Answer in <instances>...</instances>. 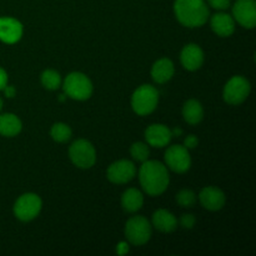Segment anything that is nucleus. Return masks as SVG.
Returning <instances> with one entry per match:
<instances>
[{
  "instance_id": "1",
  "label": "nucleus",
  "mask_w": 256,
  "mask_h": 256,
  "mask_svg": "<svg viewBox=\"0 0 256 256\" xmlns=\"http://www.w3.org/2000/svg\"><path fill=\"white\" fill-rule=\"evenodd\" d=\"M139 182L148 195L159 196L169 186V172L158 160H145L139 170Z\"/></svg>"
},
{
  "instance_id": "2",
  "label": "nucleus",
  "mask_w": 256,
  "mask_h": 256,
  "mask_svg": "<svg viewBox=\"0 0 256 256\" xmlns=\"http://www.w3.org/2000/svg\"><path fill=\"white\" fill-rule=\"evenodd\" d=\"M174 12L178 22L186 28H200L209 19L205 0H175Z\"/></svg>"
},
{
  "instance_id": "3",
  "label": "nucleus",
  "mask_w": 256,
  "mask_h": 256,
  "mask_svg": "<svg viewBox=\"0 0 256 256\" xmlns=\"http://www.w3.org/2000/svg\"><path fill=\"white\" fill-rule=\"evenodd\" d=\"M158 104H159V92L152 85L144 84L132 92V108L140 116L152 114L156 109Z\"/></svg>"
},
{
  "instance_id": "4",
  "label": "nucleus",
  "mask_w": 256,
  "mask_h": 256,
  "mask_svg": "<svg viewBox=\"0 0 256 256\" xmlns=\"http://www.w3.org/2000/svg\"><path fill=\"white\" fill-rule=\"evenodd\" d=\"M62 89L66 96L74 100L84 102L92 95V82L85 74L79 72H70L62 82Z\"/></svg>"
},
{
  "instance_id": "5",
  "label": "nucleus",
  "mask_w": 256,
  "mask_h": 256,
  "mask_svg": "<svg viewBox=\"0 0 256 256\" xmlns=\"http://www.w3.org/2000/svg\"><path fill=\"white\" fill-rule=\"evenodd\" d=\"M124 232L125 238L130 244L135 246H142L146 244L152 238V226L146 218L136 215L128 220Z\"/></svg>"
},
{
  "instance_id": "6",
  "label": "nucleus",
  "mask_w": 256,
  "mask_h": 256,
  "mask_svg": "<svg viewBox=\"0 0 256 256\" xmlns=\"http://www.w3.org/2000/svg\"><path fill=\"white\" fill-rule=\"evenodd\" d=\"M69 158L79 169H90L96 162V152L90 142L85 139L75 140L69 148Z\"/></svg>"
},
{
  "instance_id": "7",
  "label": "nucleus",
  "mask_w": 256,
  "mask_h": 256,
  "mask_svg": "<svg viewBox=\"0 0 256 256\" xmlns=\"http://www.w3.org/2000/svg\"><path fill=\"white\" fill-rule=\"evenodd\" d=\"M42 208V202L39 195L34 194V192H26L15 202L12 212H14L16 219H19L20 222H28L34 220L40 214Z\"/></svg>"
},
{
  "instance_id": "8",
  "label": "nucleus",
  "mask_w": 256,
  "mask_h": 256,
  "mask_svg": "<svg viewBox=\"0 0 256 256\" xmlns=\"http://www.w3.org/2000/svg\"><path fill=\"white\" fill-rule=\"evenodd\" d=\"M250 90H252V86H250L249 80L242 75H236L225 84L224 90H222V98L226 104L240 105L248 99Z\"/></svg>"
},
{
  "instance_id": "9",
  "label": "nucleus",
  "mask_w": 256,
  "mask_h": 256,
  "mask_svg": "<svg viewBox=\"0 0 256 256\" xmlns=\"http://www.w3.org/2000/svg\"><path fill=\"white\" fill-rule=\"evenodd\" d=\"M165 162L170 170L176 174H184L192 166V156L189 149L184 145H172L165 152Z\"/></svg>"
},
{
  "instance_id": "10",
  "label": "nucleus",
  "mask_w": 256,
  "mask_h": 256,
  "mask_svg": "<svg viewBox=\"0 0 256 256\" xmlns=\"http://www.w3.org/2000/svg\"><path fill=\"white\" fill-rule=\"evenodd\" d=\"M136 174L135 164L130 160H118L112 162L106 170V178L112 184H126L132 182Z\"/></svg>"
},
{
  "instance_id": "11",
  "label": "nucleus",
  "mask_w": 256,
  "mask_h": 256,
  "mask_svg": "<svg viewBox=\"0 0 256 256\" xmlns=\"http://www.w3.org/2000/svg\"><path fill=\"white\" fill-rule=\"evenodd\" d=\"M232 18L245 29H254L256 26L255 0H236L232 6Z\"/></svg>"
},
{
  "instance_id": "12",
  "label": "nucleus",
  "mask_w": 256,
  "mask_h": 256,
  "mask_svg": "<svg viewBox=\"0 0 256 256\" xmlns=\"http://www.w3.org/2000/svg\"><path fill=\"white\" fill-rule=\"evenodd\" d=\"M200 204L209 212H219L226 202L224 192L216 186H206L199 194Z\"/></svg>"
},
{
  "instance_id": "13",
  "label": "nucleus",
  "mask_w": 256,
  "mask_h": 256,
  "mask_svg": "<svg viewBox=\"0 0 256 256\" xmlns=\"http://www.w3.org/2000/svg\"><path fill=\"white\" fill-rule=\"evenodd\" d=\"M180 62L184 69L196 72L204 64V52L198 44H188L180 52Z\"/></svg>"
},
{
  "instance_id": "14",
  "label": "nucleus",
  "mask_w": 256,
  "mask_h": 256,
  "mask_svg": "<svg viewBox=\"0 0 256 256\" xmlns=\"http://www.w3.org/2000/svg\"><path fill=\"white\" fill-rule=\"evenodd\" d=\"M22 36V25L14 18H0V42L15 44Z\"/></svg>"
},
{
  "instance_id": "15",
  "label": "nucleus",
  "mask_w": 256,
  "mask_h": 256,
  "mask_svg": "<svg viewBox=\"0 0 256 256\" xmlns=\"http://www.w3.org/2000/svg\"><path fill=\"white\" fill-rule=\"evenodd\" d=\"M146 144L154 148H164L172 142V130L164 124H152L145 130Z\"/></svg>"
},
{
  "instance_id": "16",
  "label": "nucleus",
  "mask_w": 256,
  "mask_h": 256,
  "mask_svg": "<svg viewBox=\"0 0 256 256\" xmlns=\"http://www.w3.org/2000/svg\"><path fill=\"white\" fill-rule=\"evenodd\" d=\"M212 29L218 36L228 38L232 36L235 32V20L232 15L226 12H218L212 15L210 20Z\"/></svg>"
},
{
  "instance_id": "17",
  "label": "nucleus",
  "mask_w": 256,
  "mask_h": 256,
  "mask_svg": "<svg viewBox=\"0 0 256 256\" xmlns=\"http://www.w3.org/2000/svg\"><path fill=\"white\" fill-rule=\"evenodd\" d=\"M178 219L174 214L165 209H159L152 214V226L159 232L169 234L176 230Z\"/></svg>"
},
{
  "instance_id": "18",
  "label": "nucleus",
  "mask_w": 256,
  "mask_h": 256,
  "mask_svg": "<svg viewBox=\"0 0 256 256\" xmlns=\"http://www.w3.org/2000/svg\"><path fill=\"white\" fill-rule=\"evenodd\" d=\"M174 62L168 58H162L154 62L152 68V78L158 84H165L174 76Z\"/></svg>"
},
{
  "instance_id": "19",
  "label": "nucleus",
  "mask_w": 256,
  "mask_h": 256,
  "mask_svg": "<svg viewBox=\"0 0 256 256\" xmlns=\"http://www.w3.org/2000/svg\"><path fill=\"white\" fill-rule=\"evenodd\" d=\"M144 205V195L140 190L135 189V188H130V189L125 190L122 192V206L124 212L134 214V212H139Z\"/></svg>"
},
{
  "instance_id": "20",
  "label": "nucleus",
  "mask_w": 256,
  "mask_h": 256,
  "mask_svg": "<svg viewBox=\"0 0 256 256\" xmlns=\"http://www.w3.org/2000/svg\"><path fill=\"white\" fill-rule=\"evenodd\" d=\"M22 129V120L15 114H6L0 115V135L6 138L16 136L20 134Z\"/></svg>"
},
{
  "instance_id": "21",
  "label": "nucleus",
  "mask_w": 256,
  "mask_h": 256,
  "mask_svg": "<svg viewBox=\"0 0 256 256\" xmlns=\"http://www.w3.org/2000/svg\"><path fill=\"white\" fill-rule=\"evenodd\" d=\"M182 116L190 125H198L204 119V108L196 99H189L182 106Z\"/></svg>"
},
{
  "instance_id": "22",
  "label": "nucleus",
  "mask_w": 256,
  "mask_h": 256,
  "mask_svg": "<svg viewBox=\"0 0 256 256\" xmlns=\"http://www.w3.org/2000/svg\"><path fill=\"white\" fill-rule=\"evenodd\" d=\"M40 82L46 90H58L62 86V76L56 70H44L40 75Z\"/></svg>"
},
{
  "instance_id": "23",
  "label": "nucleus",
  "mask_w": 256,
  "mask_h": 256,
  "mask_svg": "<svg viewBox=\"0 0 256 256\" xmlns=\"http://www.w3.org/2000/svg\"><path fill=\"white\" fill-rule=\"evenodd\" d=\"M72 128L65 122H56L50 129V136L56 142H66L72 138Z\"/></svg>"
},
{
  "instance_id": "24",
  "label": "nucleus",
  "mask_w": 256,
  "mask_h": 256,
  "mask_svg": "<svg viewBox=\"0 0 256 256\" xmlns=\"http://www.w3.org/2000/svg\"><path fill=\"white\" fill-rule=\"evenodd\" d=\"M130 154H132V159L136 160L139 162H144L145 160L149 159V155H150V150L148 144L142 142H134L130 148Z\"/></svg>"
},
{
  "instance_id": "25",
  "label": "nucleus",
  "mask_w": 256,
  "mask_h": 256,
  "mask_svg": "<svg viewBox=\"0 0 256 256\" xmlns=\"http://www.w3.org/2000/svg\"><path fill=\"white\" fill-rule=\"evenodd\" d=\"M176 202L182 208H192L196 204V194L190 189H182L176 194Z\"/></svg>"
},
{
  "instance_id": "26",
  "label": "nucleus",
  "mask_w": 256,
  "mask_h": 256,
  "mask_svg": "<svg viewBox=\"0 0 256 256\" xmlns=\"http://www.w3.org/2000/svg\"><path fill=\"white\" fill-rule=\"evenodd\" d=\"M195 222H196V219H195V216L192 214H184L180 218V225H182L184 229H192Z\"/></svg>"
},
{
  "instance_id": "27",
  "label": "nucleus",
  "mask_w": 256,
  "mask_h": 256,
  "mask_svg": "<svg viewBox=\"0 0 256 256\" xmlns=\"http://www.w3.org/2000/svg\"><path fill=\"white\" fill-rule=\"evenodd\" d=\"M208 4L212 9L222 10H222H226L228 8H230V0H208Z\"/></svg>"
},
{
  "instance_id": "28",
  "label": "nucleus",
  "mask_w": 256,
  "mask_h": 256,
  "mask_svg": "<svg viewBox=\"0 0 256 256\" xmlns=\"http://www.w3.org/2000/svg\"><path fill=\"white\" fill-rule=\"evenodd\" d=\"M198 144H199V139L195 135H189V136L185 138L184 146L186 149H194V148L198 146Z\"/></svg>"
},
{
  "instance_id": "29",
  "label": "nucleus",
  "mask_w": 256,
  "mask_h": 256,
  "mask_svg": "<svg viewBox=\"0 0 256 256\" xmlns=\"http://www.w3.org/2000/svg\"><path fill=\"white\" fill-rule=\"evenodd\" d=\"M129 252V244L126 242H122L118 244L116 246V254L118 255H125Z\"/></svg>"
},
{
  "instance_id": "30",
  "label": "nucleus",
  "mask_w": 256,
  "mask_h": 256,
  "mask_svg": "<svg viewBox=\"0 0 256 256\" xmlns=\"http://www.w3.org/2000/svg\"><path fill=\"white\" fill-rule=\"evenodd\" d=\"M8 85V72L0 66V92Z\"/></svg>"
},
{
  "instance_id": "31",
  "label": "nucleus",
  "mask_w": 256,
  "mask_h": 256,
  "mask_svg": "<svg viewBox=\"0 0 256 256\" xmlns=\"http://www.w3.org/2000/svg\"><path fill=\"white\" fill-rule=\"evenodd\" d=\"M2 92H4L5 96L6 98H14L15 96V92H16V90H15L14 86H10V85H6V86L2 89Z\"/></svg>"
},
{
  "instance_id": "32",
  "label": "nucleus",
  "mask_w": 256,
  "mask_h": 256,
  "mask_svg": "<svg viewBox=\"0 0 256 256\" xmlns=\"http://www.w3.org/2000/svg\"><path fill=\"white\" fill-rule=\"evenodd\" d=\"M172 136H174V135L179 136V135L182 134V129H174V130H172Z\"/></svg>"
},
{
  "instance_id": "33",
  "label": "nucleus",
  "mask_w": 256,
  "mask_h": 256,
  "mask_svg": "<svg viewBox=\"0 0 256 256\" xmlns=\"http://www.w3.org/2000/svg\"><path fill=\"white\" fill-rule=\"evenodd\" d=\"M2 105H4V102H2V99L0 98V112H2Z\"/></svg>"
},
{
  "instance_id": "34",
  "label": "nucleus",
  "mask_w": 256,
  "mask_h": 256,
  "mask_svg": "<svg viewBox=\"0 0 256 256\" xmlns=\"http://www.w3.org/2000/svg\"><path fill=\"white\" fill-rule=\"evenodd\" d=\"M59 100H60V102H64L65 95H59Z\"/></svg>"
}]
</instances>
